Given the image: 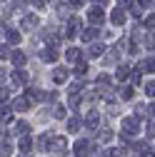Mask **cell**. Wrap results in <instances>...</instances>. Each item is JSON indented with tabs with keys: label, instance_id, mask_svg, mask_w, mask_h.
Segmentation results:
<instances>
[{
	"label": "cell",
	"instance_id": "obj_24",
	"mask_svg": "<svg viewBox=\"0 0 155 157\" xmlns=\"http://www.w3.org/2000/svg\"><path fill=\"white\" fill-rule=\"evenodd\" d=\"M128 75H130V67H128V65H120L118 72H115V77H118V80H125Z\"/></svg>",
	"mask_w": 155,
	"mask_h": 157
},
{
	"label": "cell",
	"instance_id": "obj_4",
	"mask_svg": "<svg viewBox=\"0 0 155 157\" xmlns=\"http://www.w3.org/2000/svg\"><path fill=\"white\" fill-rule=\"evenodd\" d=\"M65 150H68V140H65V137H53V140H50V152L63 155Z\"/></svg>",
	"mask_w": 155,
	"mask_h": 157
},
{
	"label": "cell",
	"instance_id": "obj_33",
	"mask_svg": "<svg viewBox=\"0 0 155 157\" xmlns=\"http://www.w3.org/2000/svg\"><path fill=\"white\" fill-rule=\"evenodd\" d=\"M145 92H148L150 97H155V80H150V82H145Z\"/></svg>",
	"mask_w": 155,
	"mask_h": 157
},
{
	"label": "cell",
	"instance_id": "obj_20",
	"mask_svg": "<svg viewBox=\"0 0 155 157\" xmlns=\"http://www.w3.org/2000/svg\"><path fill=\"white\" fill-rule=\"evenodd\" d=\"M103 52H105V50H103V45H100V43H93V45H90V50H88V57H100Z\"/></svg>",
	"mask_w": 155,
	"mask_h": 157
},
{
	"label": "cell",
	"instance_id": "obj_14",
	"mask_svg": "<svg viewBox=\"0 0 155 157\" xmlns=\"http://www.w3.org/2000/svg\"><path fill=\"white\" fill-rule=\"evenodd\" d=\"M10 80H13V85H23V82H28V72L25 70H15L10 75Z\"/></svg>",
	"mask_w": 155,
	"mask_h": 157
},
{
	"label": "cell",
	"instance_id": "obj_49",
	"mask_svg": "<svg viewBox=\"0 0 155 157\" xmlns=\"http://www.w3.org/2000/svg\"><path fill=\"white\" fill-rule=\"evenodd\" d=\"M23 157H28V155H23Z\"/></svg>",
	"mask_w": 155,
	"mask_h": 157
},
{
	"label": "cell",
	"instance_id": "obj_43",
	"mask_svg": "<svg viewBox=\"0 0 155 157\" xmlns=\"http://www.w3.org/2000/svg\"><path fill=\"white\" fill-rule=\"evenodd\" d=\"M83 3H85V0H70V5H73V8H80Z\"/></svg>",
	"mask_w": 155,
	"mask_h": 157
},
{
	"label": "cell",
	"instance_id": "obj_9",
	"mask_svg": "<svg viewBox=\"0 0 155 157\" xmlns=\"http://www.w3.org/2000/svg\"><path fill=\"white\" fill-rule=\"evenodd\" d=\"M110 23H113V25H123V23H125V10H123V8H115V10L110 13Z\"/></svg>",
	"mask_w": 155,
	"mask_h": 157
},
{
	"label": "cell",
	"instance_id": "obj_15",
	"mask_svg": "<svg viewBox=\"0 0 155 157\" xmlns=\"http://www.w3.org/2000/svg\"><path fill=\"white\" fill-rule=\"evenodd\" d=\"M65 57H68V63H78L83 57V50H78V48H68L65 50Z\"/></svg>",
	"mask_w": 155,
	"mask_h": 157
},
{
	"label": "cell",
	"instance_id": "obj_3",
	"mask_svg": "<svg viewBox=\"0 0 155 157\" xmlns=\"http://www.w3.org/2000/svg\"><path fill=\"white\" fill-rule=\"evenodd\" d=\"M140 130V120H138V117H125V120H123V132L125 135H135V132H138Z\"/></svg>",
	"mask_w": 155,
	"mask_h": 157
},
{
	"label": "cell",
	"instance_id": "obj_45",
	"mask_svg": "<svg viewBox=\"0 0 155 157\" xmlns=\"http://www.w3.org/2000/svg\"><path fill=\"white\" fill-rule=\"evenodd\" d=\"M120 5H133V0H120Z\"/></svg>",
	"mask_w": 155,
	"mask_h": 157
},
{
	"label": "cell",
	"instance_id": "obj_42",
	"mask_svg": "<svg viewBox=\"0 0 155 157\" xmlns=\"http://www.w3.org/2000/svg\"><path fill=\"white\" fill-rule=\"evenodd\" d=\"M8 92H10L8 87H0V100H8Z\"/></svg>",
	"mask_w": 155,
	"mask_h": 157
},
{
	"label": "cell",
	"instance_id": "obj_25",
	"mask_svg": "<svg viewBox=\"0 0 155 157\" xmlns=\"http://www.w3.org/2000/svg\"><path fill=\"white\" fill-rule=\"evenodd\" d=\"M133 92H135V90H133L130 85H125V87H120V97H123V100H133Z\"/></svg>",
	"mask_w": 155,
	"mask_h": 157
},
{
	"label": "cell",
	"instance_id": "obj_46",
	"mask_svg": "<svg viewBox=\"0 0 155 157\" xmlns=\"http://www.w3.org/2000/svg\"><path fill=\"white\" fill-rule=\"evenodd\" d=\"M93 3H98V5H105V3H108V0H93Z\"/></svg>",
	"mask_w": 155,
	"mask_h": 157
},
{
	"label": "cell",
	"instance_id": "obj_31",
	"mask_svg": "<svg viewBox=\"0 0 155 157\" xmlns=\"http://www.w3.org/2000/svg\"><path fill=\"white\" fill-rule=\"evenodd\" d=\"M113 140V132L105 127V130H100V142H110Z\"/></svg>",
	"mask_w": 155,
	"mask_h": 157
},
{
	"label": "cell",
	"instance_id": "obj_37",
	"mask_svg": "<svg viewBox=\"0 0 155 157\" xmlns=\"http://www.w3.org/2000/svg\"><path fill=\"white\" fill-rule=\"evenodd\" d=\"M0 57H10V48L8 45H0Z\"/></svg>",
	"mask_w": 155,
	"mask_h": 157
},
{
	"label": "cell",
	"instance_id": "obj_44",
	"mask_svg": "<svg viewBox=\"0 0 155 157\" xmlns=\"http://www.w3.org/2000/svg\"><path fill=\"white\" fill-rule=\"evenodd\" d=\"M5 33H8V28H5V23H0V37H3Z\"/></svg>",
	"mask_w": 155,
	"mask_h": 157
},
{
	"label": "cell",
	"instance_id": "obj_27",
	"mask_svg": "<svg viewBox=\"0 0 155 157\" xmlns=\"http://www.w3.org/2000/svg\"><path fill=\"white\" fill-rule=\"evenodd\" d=\"M10 117H13V115H10V107L3 105V107H0V120H3V122H10Z\"/></svg>",
	"mask_w": 155,
	"mask_h": 157
},
{
	"label": "cell",
	"instance_id": "obj_23",
	"mask_svg": "<svg viewBox=\"0 0 155 157\" xmlns=\"http://www.w3.org/2000/svg\"><path fill=\"white\" fill-rule=\"evenodd\" d=\"M85 72H88V65H85L83 60H78V63H75V75H78V77H83Z\"/></svg>",
	"mask_w": 155,
	"mask_h": 157
},
{
	"label": "cell",
	"instance_id": "obj_41",
	"mask_svg": "<svg viewBox=\"0 0 155 157\" xmlns=\"http://www.w3.org/2000/svg\"><path fill=\"white\" fill-rule=\"evenodd\" d=\"M148 115H150V120H155V102L148 105Z\"/></svg>",
	"mask_w": 155,
	"mask_h": 157
},
{
	"label": "cell",
	"instance_id": "obj_28",
	"mask_svg": "<svg viewBox=\"0 0 155 157\" xmlns=\"http://www.w3.org/2000/svg\"><path fill=\"white\" fill-rule=\"evenodd\" d=\"M130 82H133V85H140V82H143L140 70H130Z\"/></svg>",
	"mask_w": 155,
	"mask_h": 157
},
{
	"label": "cell",
	"instance_id": "obj_10",
	"mask_svg": "<svg viewBox=\"0 0 155 157\" xmlns=\"http://www.w3.org/2000/svg\"><path fill=\"white\" fill-rule=\"evenodd\" d=\"M85 125H88L90 130H95V127H98V125H100V115H98V112H95V110H90V112L85 115Z\"/></svg>",
	"mask_w": 155,
	"mask_h": 157
},
{
	"label": "cell",
	"instance_id": "obj_7",
	"mask_svg": "<svg viewBox=\"0 0 155 157\" xmlns=\"http://www.w3.org/2000/svg\"><path fill=\"white\" fill-rule=\"evenodd\" d=\"M40 60L55 63V60H58V48H43V50H40Z\"/></svg>",
	"mask_w": 155,
	"mask_h": 157
},
{
	"label": "cell",
	"instance_id": "obj_2",
	"mask_svg": "<svg viewBox=\"0 0 155 157\" xmlns=\"http://www.w3.org/2000/svg\"><path fill=\"white\" fill-rule=\"evenodd\" d=\"M88 20H90V25H95V28H98V25L105 20L103 8H100V5H93V8H90V13H88Z\"/></svg>",
	"mask_w": 155,
	"mask_h": 157
},
{
	"label": "cell",
	"instance_id": "obj_32",
	"mask_svg": "<svg viewBox=\"0 0 155 157\" xmlns=\"http://www.w3.org/2000/svg\"><path fill=\"white\" fill-rule=\"evenodd\" d=\"M48 142H50V135H40V140H38V147L45 150V147H48Z\"/></svg>",
	"mask_w": 155,
	"mask_h": 157
},
{
	"label": "cell",
	"instance_id": "obj_18",
	"mask_svg": "<svg viewBox=\"0 0 155 157\" xmlns=\"http://www.w3.org/2000/svg\"><path fill=\"white\" fill-rule=\"evenodd\" d=\"M28 132H30V125H28L25 120H18V122H15V135H20V137H25Z\"/></svg>",
	"mask_w": 155,
	"mask_h": 157
},
{
	"label": "cell",
	"instance_id": "obj_6",
	"mask_svg": "<svg viewBox=\"0 0 155 157\" xmlns=\"http://www.w3.org/2000/svg\"><path fill=\"white\" fill-rule=\"evenodd\" d=\"M98 35H100V30L95 28V25H90V28H85V30L80 33V37H83L85 43H93V40H98Z\"/></svg>",
	"mask_w": 155,
	"mask_h": 157
},
{
	"label": "cell",
	"instance_id": "obj_29",
	"mask_svg": "<svg viewBox=\"0 0 155 157\" xmlns=\"http://www.w3.org/2000/svg\"><path fill=\"white\" fill-rule=\"evenodd\" d=\"M8 43H10V45H18V43H20V33H18V30H10Z\"/></svg>",
	"mask_w": 155,
	"mask_h": 157
},
{
	"label": "cell",
	"instance_id": "obj_1",
	"mask_svg": "<svg viewBox=\"0 0 155 157\" xmlns=\"http://www.w3.org/2000/svg\"><path fill=\"white\" fill-rule=\"evenodd\" d=\"M83 33V23L80 20H78V17H70V20H68V28H65V37H75V35H80Z\"/></svg>",
	"mask_w": 155,
	"mask_h": 157
},
{
	"label": "cell",
	"instance_id": "obj_48",
	"mask_svg": "<svg viewBox=\"0 0 155 157\" xmlns=\"http://www.w3.org/2000/svg\"><path fill=\"white\" fill-rule=\"evenodd\" d=\"M153 8H155V0H153Z\"/></svg>",
	"mask_w": 155,
	"mask_h": 157
},
{
	"label": "cell",
	"instance_id": "obj_47",
	"mask_svg": "<svg viewBox=\"0 0 155 157\" xmlns=\"http://www.w3.org/2000/svg\"><path fill=\"white\" fill-rule=\"evenodd\" d=\"M0 135H3V120H0Z\"/></svg>",
	"mask_w": 155,
	"mask_h": 157
},
{
	"label": "cell",
	"instance_id": "obj_39",
	"mask_svg": "<svg viewBox=\"0 0 155 157\" xmlns=\"http://www.w3.org/2000/svg\"><path fill=\"white\" fill-rule=\"evenodd\" d=\"M88 157H103V155H100V150H98V145H93V150H90V155H88Z\"/></svg>",
	"mask_w": 155,
	"mask_h": 157
},
{
	"label": "cell",
	"instance_id": "obj_35",
	"mask_svg": "<svg viewBox=\"0 0 155 157\" xmlns=\"http://www.w3.org/2000/svg\"><path fill=\"white\" fill-rule=\"evenodd\" d=\"M145 28H155V13L145 17Z\"/></svg>",
	"mask_w": 155,
	"mask_h": 157
},
{
	"label": "cell",
	"instance_id": "obj_40",
	"mask_svg": "<svg viewBox=\"0 0 155 157\" xmlns=\"http://www.w3.org/2000/svg\"><path fill=\"white\" fill-rule=\"evenodd\" d=\"M13 8H18V10H23V8H25V0H13Z\"/></svg>",
	"mask_w": 155,
	"mask_h": 157
},
{
	"label": "cell",
	"instance_id": "obj_5",
	"mask_svg": "<svg viewBox=\"0 0 155 157\" xmlns=\"http://www.w3.org/2000/svg\"><path fill=\"white\" fill-rule=\"evenodd\" d=\"M90 150H93V145L88 140H78L75 142V157H85V155H90Z\"/></svg>",
	"mask_w": 155,
	"mask_h": 157
},
{
	"label": "cell",
	"instance_id": "obj_8",
	"mask_svg": "<svg viewBox=\"0 0 155 157\" xmlns=\"http://www.w3.org/2000/svg\"><path fill=\"white\" fill-rule=\"evenodd\" d=\"M20 28L23 30H35L38 28V15H25L23 20H20Z\"/></svg>",
	"mask_w": 155,
	"mask_h": 157
},
{
	"label": "cell",
	"instance_id": "obj_17",
	"mask_svg": "<svg viewBox=\"0 0 155 157\" xmlns=\"http://www.w3.org/2000/svg\"><path fill=\"white\" fill-rule=\"evenodd\" d=\"M138 70H140V72H155V60H153V57H148V60H140Z\"/></svg>",
	"mask_w": 155,
	"mask_h": 157
},
{
	"label": "cell",
	"instance_id": "obj_21",
	"mask_svg": "<svg viewBox=\"0 0 155 157\" xmlns=\"http://www.w3.org/2000/svg\"><path fill=\"white\" fill-rule=\"evenodd\" d=\"M18 147H20V152H28V150L33 147V140H30V135L20 137V142H18Z\"/></svg>",
	"mask_w": 155,
	"mask_h": 157
},
{
	"label": "cell",
	"instance_id": "obj_30",
	"mask_svg": "<svg viewBox=\"0 0 155 157\" xmlns=\"http://www.w3.org/2000/svg\"><path fill=\"white\" fill-rule=\"evenodd\" d=\"M58 15H60V17H68V20H70V8H68V5H58Z\"/></svg>",
	"mask_w": 155,
	"mask_h": 157
},
{
	"label": "cell",
	"instance_id": "obj_22",
	"mask_svg": "<svg viewBox=\"0 0 155 157\" xmlns=\"http://www.w3.org/2000/svg\"><path fill=\"white\" fill-rule=\"evenodd\" d=\"M80 117H70V120H68V132H78V130H80Z\"/></svg>",
	"mask_w": 155,
	"mask_h": 157
},
{
	"label": "cell",
	"instance_id": "obj_11",
	"mask_svg": "<svg viewBox=\"0 0 155 157\" xmlns=\"http://www.w3.org/2000/svg\"><path fill=\"white\" fill-rule=\"evenodd\" d=\"M65 80H68V70H65V67H55V70H53V82L60 85V82H65Z\"/></svg>",
	"mask_w": 155,
	"mask_h": 157
},
{
	"label": "cell",
	"instance_id": "obj_16",
	"mask_svg": "<svg viewBox=\"0 0 155 157\" xmlns=\"http://www.w3.org/2000/svg\"><path fill=\"white\" fill-rule=\"evenodd\" d=\"M10 60H13V63H15L18 67H23L28 57H25V52H20V50H13V52H10Z\"/></svg>",
	"mask_w": 155,
	"mask_h": 157
},
{
	"label": "cell",
	"instance_id": "obj_26",
	"mask_svg": "<svg viewBox=\"0 0 155 157\" xmlns=\"http://www.w3.org/2000/svg\"><path fill=\"white\" fill-rule=\"evenodd\" d=\"M53 117H55V120H63V117H65V107L63 105H55L53 107Z\"/></svg>",
	"mask_w": 155,
	"mask_h": 157
},
{
	"label": "cell",
	"instance_id": "obj_34",
	"mask_svg": "<svg viewBox=\"0 0 155 157\" xmlns=\"http://www.w3.org/2000/svg\"><path fill=\"white\" fill-rule=\"evenodd\" d=\"M145 130H148V137H155V120H150L145 125Z\"/></svg>",
	"mask_w": 155,
	"mask_h": 157
},
{
	"label": "cell",
	"instance_id": "obj_36",
	"mask_svg": "<svg viewBox=\"0 0 155 157\" xmlns=\"http://www.w3.org/2000/svg\"><path fill=\"white\" fill-rule=\"evenodd\" d=\"M103 157H120V152L110 147V150H105V152H103Z\"/></svg>",
	"mask_w": 155,
	"mask_h": 157
},
{
	"label": "cell",
	"instance_id": "obj_38",
	"mask_svg": "<svg viewBox=\"0 0 155 157\" xmlns=\"http://www.w3.org/2000/svg\"><path fill=\"white\" fill-rule=\"evenodd\" d=\"M30 3H33V8H38V10L45 8V0H30Z\"/></svg>",
	"mask_w": 155,
	"mask_h": 157
},
{
	"label": "cell",
	"instance_id": "obj_19",
	"mask_svg": "<svg viewBox=\"0 0 155 157\" xmlns=\"http://www.w3.org/2000/svg\"><path fill=\"white\" fill-rule=\"evenodd\" d=\"M118 57H120V48H110V50H108V55L103 57V60H105L108 65H113L115 60H118Z\"/></svg>",
	"mask_w": 155,
	"mask_h": 157
},
{
	"label": "cell",
	"instance_id": "obj_13",
	"mask_svg": "<svg viewBox=\"0 0 155 157\" xmlns=\"http://www.w3.org/2000/svg\"><path fill=\"white\" fill-rule=\"evenodd\" d=\"M13 107H15L18 112H25V110L30 107V100H28L25 95H20V97H15V102H13Z\"/></svg>",
	"mask_w": 155,
	"mask_h": 157
},
{
	"label": "cell",
	"instance_id": "obj_12",
	"mask_svg": "<svg viewBox=\"0 0 155 157\" xmlns=\"http://www.w3.org/2000/svg\"><path fill=\"white\" fill-rule=\"evenodd\" d=\"M25 97H28L30 102H40V100H45V92H43V90H38V87H30Z\"/></svg>",
	"mask_w": 155,
	"mask_h": 157
}]
</instances>
